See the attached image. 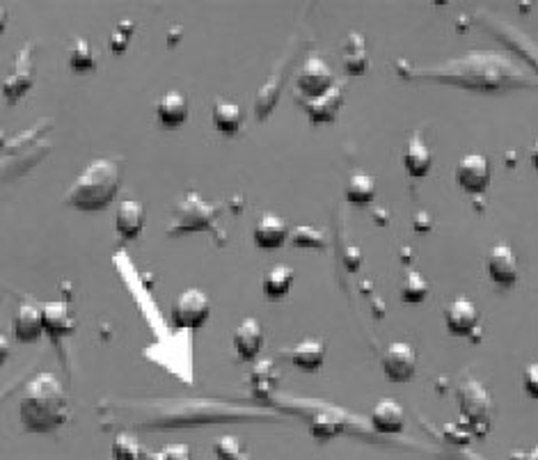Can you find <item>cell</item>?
<instances>
[{
    "label": "cell",
    "instance_id": "cell-25",
    "mask_svg": "<svg viewBox=\"0 0 538 460\" xmlns=\"http://www.w3.org/2000/svg\"><path fill=\"white\" fill-rule=\"evenodd\" d=\"M275 381H278V373H275L273 360H269V358L259 360V362L252 367L250 387H252V394H255L257 399H269Z\"/></svg>",
    "mask_w": 538,
    "mask_h": 460
},
{
    "label": "cell",
    "instance_id": "cell-23",
    "mask_svg": "<svg viewBox=\"0 0 538 460\" xmlns=\"http://www.w3.org/2000/svg\"><path fill=\"white\" fill-rule=\"evenodd\" d=\"M44 307V328L53 340L65 337L74 330V319L69 314V305L67 302H47Z\"/></svg>",
    "mask_w": 538,
    "mask_h": 460
},
{
    "label": "cell",
    "instance_id": "cell-31",
    "mask_svg": "<svg viewBox=\"0 0 538 460\" xmlns=\"http://www.w3.org/2000/svg\"><path fill=\"white\" fill-rule=\"evenodd\" d=\"M133 33H135L133 21H120V24L115 26V30H112V35H111V48L115 56H121V53L126 51V47H129Z\"/></svg>",
    "mask_w": 538,
    "mask_h": 460
},
{
    "label": "cell",
    "instance_id": "cell-8",
    "mask_svg": "<svg viewBox=\"0 0 538 460\" xmlns=\"http://www.w3.org/2000/svg\"><path fill=\"white\" fill-rule=\"evenodd\" d=\"M491 163L483 153H465L456 165V182L472 195L486 193V188L491 186Z\"/></svg>",
    "mask_w": 538,
    "mask_h": 460
},
{
    "label": "cell",
    "instance_id": "cell-3",
    "mask_svg": "<svg viewBox=\"0 0 538 460\" xmlns=\"http://www.w3.org/2000/svg\"><path fill=\"white\" fill-rule=\"evenodd\" d=\"M225 204L216 202V204H209L200 197V193L191 191L186 195H182V200L176 202L174 209H172V220L167 225V236H179V234L188 232H211L218 236V241L223 243V236H220V229L216 225L218 220V214L223 211Z\"/></svg>",
    "mask_w": 538,
    "mask_h": 460
},
{
    "label": "cell",
    "instance_id": "cell-35",
    "mask_svg": "<svg viewBox=\"0 0 538 460\" xmlns=\"http://www.w3.org/2000/svg\"><path fill=\"white\" fill-rule=\"evenodd\" d=\"M522 387L532 399H538V362H532L524 367Z\"/></svg>",
    "mask_w": 538,
    "mask_h": 460
},
{
    "label": "cell",
    "instance_id": "cell-32",
    "mask_svg": "<svg viewBox=\"0 0 538 460\" xmlns=\"http://www.w3.org/2000/svg\"><path fill=\"white\" fill-rule=\"evenodd\" d=\"M291 241H293V246H301V247H323L325 246L323 234L316 232V229H311V227L293 229Z\"/></svg>",
    "mask_w": 538,
    "mask_h": 460
},
{
    "label": "cell",
    "instance_id": "cell-21",
    "mask_svg": "<svg viewBox=\"0 0 538 460\" xmlns=\"http://www.w3.org/2000/svg\"><path fill=\"white\" fill-rule=\"evenodd\" d=\"M342 65L348 76H363L367 71V42H364V37L360 33H348V37L343 39Z\"/></svg>",
    "mask_w": 538,
    "mask_h": 460
},
{
    "label": "cell",
    "instance_id": "cell-6",
    "mask_svg": "<svg viewBox=\"0 0 538 460\" xmlns=\"http://www.w3.org/2000/svg\"><path fill=\"white\" fill-rule=\"evenodd\" d=\"M334 85H337V80H334L332 69H330L323 60H319V58H310V60L302 62L301 71H298L296 88L298 92L302 94L305 101L323 97V94L328 92V89H332Z\"/></svg>",
    "mask_w": 538,
    "mask_h": 460
},
{
    "label": "cell",
    "instance_id": "cell-26",
    "mask_svg": "<svg viewBox=\"0 0 538 460\" xmlns=\"http://www.w3.org/2000/svg\"><path fill=\"white\" fill-rule=\"evenodd\" d=\"M376 197V179L369 174H351L346 182V200L353 204H369Z\"/></svg>",
    "mask_w": 538,
    "mask_h": 460
},
{
    "label": "cell",
    "instance_id": "cell-20",
    "mask_svg": "<svg viewBox=\"0 0 538 460\" xmlns=\"http://www.w3.org/2000/svg\"><path fill=\"white\" fill-rule=\"evenodd\" d=\"M144 227V206L140 200H121L117 204L115 229L124 241H135Z\"/></svg>",
    "mask_w": 538,
    "mask_h": 460
},
{
    "label": "cell",
    "instance_id": "cell-33",
    "mask_svg": "<svg viewBox=\"0 0 538 460\" xmlns=\"http://www.w3.org/2000/svg\"><path fill=\"white\" fill-rule=\"evenodd\" d=\"M337 431H339V419L330 417V414H316L314 422H311V433H314V437H321V440L337 435Z\"/></svg>",
    "mask_w": 538,
    "mask_h": 460
},
{
    "label": "cell",
    "instance_id": "cell-5",
    "mask_svg": "<svg viewBox=\"0 0 538 460\" xmlns=\"http://www.w3.org/2000/svg\"><path fill=\"white\" fill-rule=\"evenodd\" d=\"M211 314V300L200 288H186L176 298L172 323L176 328H202Z\"/></svg>",
    "mask_w": 538,
    "mask_h": 460
},
{
    "label": "cell",
    "instance_id": "cell-27",
    "mask_svg": "<svg viewBox=\"0 0 538 460\" xmlns=\"http://www.w3.org/2000/svg\"><path fill=\"white\" fill-rule=\"evenodd\" d=\"M67 65L74 71H94L97 69V56L94 48L90 47L88 39H76L67 53Z\"/></svg>",
    "mask_w": 538,
    "mask_h": 460
},
{
    "label": "cell",
    "instance_id": "cell-17",
    "mask_svg": "<svg viewBox=\"0 0 538 460\" xmlns=\"http://www.w3.org/2000/svg\"><path fill=\"white\" fill-rule=\"evenodd\" d=\"M255 246L261 247V250H278L287 243V238L291 236L287 223H284L280 215L275 214H264L255 225Z\"/></svg>",
    "mask_w": 538,
    "mask_h": 460
},
{
    "label": "cell",
    "instance_id": "cell-29",
    "mask_svg": "<svg viewBox=\"0 0 538 460\" xmlns=\"http://www.w3.org/2000/svg\"><path fill=\"white\" fill-rule=\"evenodd\" d=\"M428 296V282L417 273V270H406L404 284H401V298L404 302H410V305H417V302H424Z\"/></svg>",
    "mask_w": 538,
    "mask_h": 460
},
{
    "label": "cell",
    "instance_id": "cell-4",
    "mask_svg": "<svg viewBox=\"0 0 538 460\" xmlns=\"http://www.w3.org/2000/svg\"><path fill=\"white\" fill-rule=\"evenodd\" d=\"M460 414L468 419L474 435H486L492 422V401L486 387L474 378H465L459 387Z\"/></svg>",
    "mask_w": 538,
    "mask_h": 460
},
{
    "label": "cell",
    "instance_id": "cell-34",
    "mask_svg": "<svg viewBox=\"0 0 538 460\" xmlns=\"http://www.w3.org/2000/svg\"><path fill=\"white\" fill-rule=\"evenodd\" d=\"M149 460H193L191 446L184 444V442H174V444H165L156 455H152Z\"/></svg>",
    "mask_w": 538,
    "mask_h": 460
},
{
    "label": "cell",
    "instance_id": "cell-16",
    "mask_svg": "<svg viewBox=\"0 0 538 460\" xmlns=\"http://www.w3.org/2000/svg\"><path fill=\"white\" fill-rule=\"evenodd\" d=\"M232 344L238 360H243V362L255 360L259 355L261 344H264V330H261L259 321L257 319H243L234 330Z\"/></svg>",
    "mask_w": 538,
    "mask_h": 460
},
{
    "label": "cell",
    "instance_id": "cell-18",
    "mask_svg": "<svg viewBox=\"0 0 538 460\" xmlns=\"http://www.w3.org/2000/svg\"><path fill=\"white\" fill-rule=\"evenodd\" d=\"M369 422L383 435H396V433L404 431L406 426V410L401 408V403L392 399L378 401L372 408V414H369Z\"/></svg>",
    "mask_w": 538,
    "mask_h": 460
},
{
    "label": "cell",
    "instance_id": "cell-13",
    "mask_svg": "<svg viewBox=\"0 0 538 460\" xmlns=\"http://www.w3.org/2000/svg\"><path fill=\"white\" fill-rule=\"evenodd\" d=\"M12 330L19 341H35L42 337L44 328V307L35 305V302H21L16 309L15 319H12Z\"/></svg>",
    "mask_w": 538,
    "mask_h": 460
},
{
    "label": "cell",
    "instance_id": "cell-11",
    "mask_svg": "<svg viewBox=\"0 0 538 460\" xmlns=\"http://www.w3.org/2000/svg\"><path fill=\"white\" fill-rule=\"evenodd\" d=\"M479 309L468 298H456L447 305L445 323L454 337H469L479 328Z\"/></svg>",
    "mask_w": 538,
    "mask_h": 460
},
{
    "label": "cell",
    "instance_id": "cell-36",
    "mask_svg": "<svg viewBox=\"0 0 538 460\" xmlns=\"http://www.w3.org/2000/svg\"><path fill=\"white\" fill-rule=\"evenodd\" d=\"M511 460H538V444L527 451H511Z\"/></svg>",
    "mask_w": 538,
    "mask_h": 460
},
{
    "label": "cell",
    "instance_id": "cell-28",
    "mask_svg": "<svg viewBox=\"0 0 538 460\" xmlns=\"http://www.w3.org/2000/svg\"><path fill=\"white\" fill-rule=\"evenodd\" d=\"M112 460H147V451L131 433H120L112 440Z\"/></svg>",
    "mask_w": 538,
    "mask_h": 460
},
{
    "label": "cell",
    "instance_id": "cell-37",
    "mask_svg": "<svg viewBox=\"0 0 538 460\" xmlns=\"http://www.w3.org/2000/svg\"><path fill=\"white\" fill-rule=\"evenodd\" d=\"M532 165L538 170V138H536V142H533V147H532Z\"/></svg>",
    "mask_w": 538,
    "mask_h": 460
},
{
    "label": "cell",
    "instance_id": "cell-10",
    "mask_svg": "<svg viewBox=\"0 0 538 460\" xmlns=\"http://www.w3.org/2000/svg\"><path fill=\"white\" fill-rule=\"evenodd\" d=\"M488 277L497 284V287H513L518 282V259L515 252L511 250L506 243L492 247L486 256Z\"/></svg>",
    "mask_w": 538,
    "mask_h": 460
},
{
    "label": "cell",
    "instance_id": "cell-30",
    "mask_svg": "<svg viewBox=\"0 0 538 460\" xmlns=\"http://www.w3.org/2000/svg\"><path fill=\"white\" fill-rule=\"evenodd\" d=\"M216 460H250L248 449L232 435H223L214 442Z\"/></svg>",
    "mask_w": 538,
    "mask_h": 460
},
{
    "label": "cell",
    "instance_id": "cell-9",
    "mask_svg": "<svg viewBox=\"0 0 538 460\" xmlns=\"http://www.w3.org/2000/svg\"><path fill=\"white\" fill-rule=\"evenodd\" d=\"M33 48L35 44H26L15 58V69L5 76L3 80V94L10 103H16L35 83V69H33Z\"/></svg>",
    "mask_w": 538,
    "mask_h": 460
},
{
    "label": "cell",
    "instance_id": "cell-19",
    "mask_svg": "<svg viewBox=\"0 0 538 460\" xmlns=\"http://www.w3.org/2000/svg\"><path fill=\"white\" fill-rule=\"evenodd\" d=\"M431 163H433L431 149H428V144L424 142L422 133L417 131V133L410 135V140L404 147L406 172L415 179H424L428 172H431Z\"/></svg>",
    "mask_w": 538,
    "mask_h": 460
},
{
    "label": "cell",
    "instance_id": "cell-7",
    "mask_svg": "<svg viewBox=\"0 0 538 460\" xmlns=\"http://www.w3.org/2000/svg\"><path fill=\"white\" fill-rule=\"evenodd\" d=\"M383 371L392 382L413 381L417 371V350L406 341H392L383 355Z\"/></svg>",
    "mask_w": 538,
    "mask_h": 460
},
{
    "label": "cell",
    "instance_id": "cell-12",
    "mask_svg": "<svg viewBox=\"0 0 538 460\" xmlns=\"http://www.w3.org/2000/svg\"><path fill=\"white\" fill-rule=\"evenodd\" d=\"M282 355L302 371H316L325 362V340L323 337H305L296 346L282 350Z\"/></svg>",
    "mask_w": 538,
    "mask_h": 460
},
{
    "label": "cell",
    "instance_id": "cell-14",
    "mask_svg": "<svg viewBox=\"0 0 538 460\" xmlns=\"http://www.w3.org/2000/svg\"><path fill=\"white\" fill-rule=\"evenodd\" d=\"M343 97H346L343 83H337L332 89H328L323 97L305 101V110L311 124H332V121L337 120L339 110H342Z\"/></svg>",
    "mask_w": 538,
    "mask_h": 460
},
{
    "label": "cell",
    "instance_id": "cell-2",
    "mask_svg": "<svg viewBox=\"0 0 538 460\" xmlns=\"http://www.w3.org/2000/svg\"><path fill=\"white\" fill-rule=\"evenodd\" d=\"M121 177H124V161L94 159L71 183L65 202L80 211L106 209L120 191Z\"/></svg>",
    "mask_w": 538,
    "mask_h": 460
},
{
    "label": "cell",
    "instance_id": "cell-15",
    "mask_svg": "<svg viewBox=\"0 0 538 460\" xmlns=\"http://www.w3.org/2000/svg\"><path fill=\"white\" fill-rule=\"evenodd\" d=\"M188 117H191V101L184 92L172 89L156 101V120L165 129H176V126L186 124Z\"/></svg>",
    "mask_w": 538,
    "mask_h": 460
},
{
    "label": "cell",
    "instance_id": "cell-1",
    "mask_svg": "<svg viewBox=\"0 0 538 460\" xmlns=\"http://www.w3.org/2000/svg\"><path fill=\"white\" fill-rule=\"evenodd\" d=\"M21 426L28 433H53L69 419V399L53 373H39L26 385L19 405Z\"/></svg>",
    "mask_w": 538,
    "mask_h": 460
},
{
    "label": "cell",
    "instance_id": "cell-24",
    "mask_svg": "<svg viewBox=\"0 0 538 460\" xmlns=\"http://www.w3.org/2000/svg\"><path fill=\"white\" fill-rule=\"evenodd\" d=\"M293 279H296V273H293L291 266H273L264 277V293L270 300H280V298H284L289 293Z\"/></svg>",
    "mask_w": 538,
    "mask_h": 460
},
{
    "label": "cell",
    "instance_id": "cell-22",
    "mask_svg": "<svg viewBox=\"0 0 538 460\" xmlns=\"http://www.w3.org/2000/svg\"><path fill=\"white\" fill-rule=\"evenodd\" d=\"M211 121H214L216 129L225 135H234L243 124V112L238 108L237 101L232 99L218 97L211 108Z\"/></svg>",
    "mask_w": 538,
    "mask_h": 460
}]
</instances>
